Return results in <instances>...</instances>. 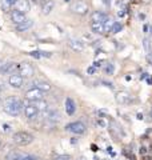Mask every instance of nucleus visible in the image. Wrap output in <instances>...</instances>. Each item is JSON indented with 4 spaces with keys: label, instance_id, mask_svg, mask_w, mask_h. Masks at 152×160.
<instances>
[{
    "label": "nucleus",
    "instance_id": "nucleus-1",
    "mask_svg": "<svg viewBox=\"0 0 152 160\" xmlns=\"http://www.w3.org/2000/svg\"><path fill=\"white\" fill-rule=\"evenodd\" d=\"M23 108V103L22 100L16 96H8L4 99L3 102V111L11 115V116H19Z\"/></svg>",
    "mask_w": 152,
    "mask_h": 160
},
{
    "label": "nucleus",
    "instance_id": "nucleus-2",
    "mask_svg": "<svg viewBox=\"0 0 152 160\" xmlns=\"http://www.w3.org/2000/svg\"><path fill=\"white\" fill-rule=\"evenodd\" d=\"M12 142L16 144V146L25 147V146H28V144H31L33 142V135L27 132V131H19L16 133H13Z\"/></svg>",
    "mask_w": 152,
    "mask_h": 160
},
{
    "label": "nucleus",
    "instance_id": "nucleus-3",
    "mask_svg": "<svg viewBox=\"0 0 152 160\" xmlns=\"http://www.w3.org/2000/svg\"><path fill=\"white\" fill-rule=\"evenodd\" d=\"M69 9L73 13H78V15H87L89 11V7L84 0H75V2L71 3Z\"/></svg>",
    "mask_w": 152,
    "mask_h": 160
},
{
    "label": "nucleus",
    "instance_id": "nucleus-4",
    "mask_svg": "<svg viewBox=\"0 0 152 160\" xmlns=\"http://www.w3.org/2000/svg\"><path fill=\"white\" fill-rule=\"evenodd\" d=\"M65 131H68L73 135H84L85 131H87V127H85V124L82 123V122H73V123H69L65 126Z\"/></svg>",
    "mask_w": 152,
    "mask_h": 160
},
{
    "label": "nucleus",
    "instance_id": "nucleus-5",
    "mask_svg": "<svg viewBox=\"0 0 152 160\" xmlns=\"http://www.w3.org/2000/svg\"><path fill=\"white\" fill-rule=\"evenodd\" d=\"M18 71H19V75H22L23 79H29V78H32L35 75L33 67L29 63H27V62L20 63L18 66Z\"/></svg>",
    "mask_w": 152,
    "mask_h": 160
},
{
    "label": "nucleus",
    "instance_id": "nucleus-6",
    "mask_svg": "<svg viewBox=\"0 0 152 160\" xmlns=\"http://www.w3.org/2000/svg\"><path fill=\"white\" fill-rule=\"evenodd\" d=\"M44 118L45 120H48L49 123H59L60 120H62V115L58 109H47V111H44Z\"/></svg>",
    "mask_w": 152,
    "mask_h": 160
},
{
    "label": "nucleus",
    "instance_id": "nucleus-7",
    "mask_svg": "<svg viewBox=\"0 0 152 160\" xmlns=\"http://www.w3.org/2000/svg\"><path fill=\"white\" fill-rule=\"evenodd\" d=\"M23 82H24V79L22 78V75H19L18 72L9 75V78H8V84H9V86H11L12 88H16V89L22 88Z\"/></svg>",
    "mask_w": 152,
    "mask_h": 160
},
{
    "label": "nucleus",
    "instance_id": "nucleus-8",
    "mask_svg": "<svg viewBox=\"0 0 152 160\" xmlns=\"http://www.w3.org/2000/svg\"><path fill=\"white\" fill-rule=\"evenodd\" d=\"M43 93L40 89L38 88H31V89H28L27 92H25V99L28 100V102H35V100H42L43 99Z\"/></svg>",
    "mask_w": 152,
    "mask_h": 160
},
{
    "label": "nucleus",
    "instance_id": "nucleus-9",
    "mask_svg": "<svg viewBox=\"0 0 152 160\" xmlns=\"http://www.w3.org/2000/svg\"><path fill=\"white\" fill-rule=\"evenodd\" d=\"M116 102L119 104H129L132 102V96H131L129 92L127 91H120L116 93Z\"/></svg>",
    "mask_w": 152,
    "mask_h": 160
},
{
    "label": "nucleus",
    "instance_id": "nucleus-10",
    "mask_svg": "<svg viewBox=\"0 0 152 160\" xmlns=\"http://www.w3.org/2000/svg\"><path fill=\"white\" fill-rule=\"evenodd\" d=\"M24 115L25 118L32 120V119H36V116L39 115V111L36 109V107H33L32 104H27V106H24Z\"/></svg>",
    "mask_w": 152,
    "mask_h": 160
},
{
    "label": "nucleus",
    "instance_id": "nucleus-11",
    "mask_svg": "<svg viewBox=\"0 0 152 160\" xmlns=\"http://www.w3.org/2000/svg\"><path fill=\"white\" fill-rule=\"evenodd\" d=\"M32 84L35 88L40 89L42 92H49L51 89H52V86H51L48 82H44V80H33Z\"/></svg>",
    "mask_w": 152,
    "mask_h": 160
},
{
    "label": "nucleus",
    "instance_id": "nucleus-12",
    "mask_svg": "<svg viewBox=\"0 0 152 160\" xmlns=\"http://www.w3.org/2000/svg\"><path fill=\"white\" fill-rule=\"evenodd\" d=\"M18 66H19V64L12 63V62L4 63L2 71H0V73H3V75H12V73H15V71L18 69Z\"/></svg>",
    "mask_w": 152,
    "mask_h": 160
},
{
    "label": "nucleus",
    "instance_id": "nucleus-13",
    "mask_svg": "<svg viewBox=\"0 0 152 160\" xmlns=\"http://www.w3.org/2000/svg\"><path fill=\"white\" fill-rule=\"evenodd\" d=\"M68 46L72 48L75 52H83L84 51V44H83L82 40H79V39H69Z\"/></svg>",
    "mask_w": 152,
    "mask_h": 160
},
{
    "label": "nucleus",
    "instance_id": "nucleus-14",
    "mask_svg": "<svg viewBox=\"0 0 152 160\" xmlns=\"http://www.w3.org/2000/svg\"><path fill=\"white\" fill-rule=\"evenodd\" d=\"M25 19H27V18H25V13L19 12V11H16V9H15V11H12V13H11V20H12L15 24H16V26L22 24Z\"/></svg>",
    "mask_w": 152,
    "mask_h": 160
},
{
    "label": "nucleus",
    "instance_id": "nucleus-15",
    "mask_svg": "<svg viewBox=\"0 0 152 160\" xmlns=\"http://www.w3.org/2000/svg\"><path fill=\"white\" fill-rule=\"evenodd\" d=\"M15 7H16V11L19 12H23V13H27L29 11V3L28 0H18L16 4H15Z\"/></svg>",
    "mask_w": 152,
    "mask_h": 160
},
{
    "label": "nucleus",
    "instance_id": "nucleus-16",
    "mask_svg": "<svg viewBox=\"0 0 152 160\" xmlns=\"http://www.w3.org/2000/svg\"><path fill=\"white\" fill-rule=\"evenodd\" d=\"M64 106H65V112H67V115H73L75 113V111H76V103H75L73 99L67 98V99H65Z\"/></svg>",
    "mask_w": 152,
    "mask_h": 160
},
{
    "label": "nucleus",
    "instance_id": "nucleus-17",
    "mask_svg": "<svg viewBox=\"0 0 152 160\" xmlns=\"http://www.w3.org/2000/svg\"><path fill=\"white\" fill-rule=\"evenodd\" d=\"M91 19H92V22H96V23H104L105 20H107V15L101 11H94L92 15H91Z\"/></svg>",
    "mask_w": 152,
    "mask_h": 160
},
{
    "label": "nucleus",
    "instance_id": "nucleus-18",
    "mask_svg": "<svg viewBox=\"0 0 152 160\" xmlns=\"http://www.w3.org/2000/svg\"><path fill=\"white\" fill-rule=\"evenodd\" d=\"M29 104H32L33 107H36V109L39 112H44V111H47L48 109V103L47 102H44V100H35V102H28Z\"/></svg>",
    "mask_w": 152,
    "mask_h": 160
},
{
    "label": "nucleus",
    "instance_id": "nucleus-19",
    "mask_svg": "<svg viewBox=\"0 0 152 160\" xmlns=\"http://www.w3.org/2000/svg\"><path fill=\"white\" fill-rule=\"evenodd\" d=\"M25 156V153L19 152V151H9L6 155V160H22Z\"/></svg>",
    "mask_w": 152,
    "mask_h": 160
},
{
    "label": "nucleus",
    "instance_id": "nucleus-20",
    "mask_svg": "<svg viewBox=\"0 0 152 160\" xmlns=\"http://www.w3.org/2000/svg\"><path fill=\"white\" fill-rule=\"evenodd\" d=\"M33 26V22L31 19H25L24 22L22 24H19V26H16V29L19 32H23V31H27V29H29Z\"/></svg>",
    "mask_w": 152,
    "mask_h": 160
},
{
    "label": "nucleus",
    "instance_id": "nucleus-21",
    "mask_svg": "<svg viewBox=\"0 0 152 160\" xmlns=\"http://www.w3.org/2000/svg\"><path fill=\"white\" fill-rule=\"evenodd\" d=\"M55 2L53 0H45L43 3V15H49L51 11H53Z\"/></svg>",
    "mask_w": 152,
    "mask_h": 160
},
{
    "label": "nucleus",
    "instance_id": "nucleus-22",
    "mask_svg": "<svg viewBox=\"0 0 152 160\" xmlns=\"http://www.w3.org/2000/svg\"><path fill=\"white\" fill-rule=\"evenodd\" d=\"M91 29H92L94 33H103V32H105V31H104V24H103V23L92 22V23H91Z\"/></svg>",
    "mask_w": 152,
    "mask_h": 160
},
{
    "label": "nucleus",
    "instance_id": "nucleus-23",
    "mask_svg": "<svg viewBox=\"0 0 152 160\" xmlns=\"http://www.w3.org/2000/svg\"><path fill=\"white\" fill-rule=\"evenodd\" d=\"M143 47H144V49H145L147 55H148V53H151V52H152V48H151V43H149V39H148V38H144V39H143Z\"/></svg>",
    "mask_w": 152,
    "mask_h": 160
},
{
    "label": "nucleus",
    "instance_id": "nucleus-24",
    "mask_svg": "<svg viewBox=\"0 0 152 160\" xmlns=\"http://www.w3.org/2000/svg\"><path fill=\"white\" fill-rule=\"evenodd\" d=\"M11 7L12 6L7 2V0H0V8H2L4 12H8L9 9H11Z\"/></svg>",
    "mask_w": 152,
    "mask_h": 160
},
{
    "label": "nucleus",
    "instance_id": "nucleus-25",
    "mask_svg": "<svg viewBox=\"0 0 152 160\" xmlns=\"http://www.w3.org/2000/svg\"><path fill=\"white\" fill-rule=\"evenodd\" d=\"M121 28H123V26H121L119 22H115V23H114V26L111 27V32H112V33H118V32L121 31Z\"/></svg>",
    "mask_w": 152,
    "mask_h": 160
},
{
    "label": "nucleus",
    "instance_id": "nucleus-26",
    "mask_svg": "<svg viewBox=\"0 0 152 160\" xmlns=\"http://www.w3.org/2000/svg\"><path fill=\"white\" fill-rule=\"evenodd\" d=\"M96 124L100 127V128H107L108 127V123L105 122V120L103 119V118H99L98 120H96Z\"/></svg>",
    "mask_w": 152,
    "mask_h": 160
},
{
    "label": "nucleus",
    "instance_id": "nucleus-27",
    "mask_svg": "<svg viewBox=\"0 0 152 160\" xmlns=\"http://www.w3.org/2000/svg\"><path fill=\"white\" fill-rule=\"evenodd\" d=\"M114 71H115V67H114V64L112 63H109L107 67H105V72H107L108 75H112L114 73Z\"/></svg>",
    "mask_w": 152,
    "mask_h": 160
},
{
    "label": "nucleus",
    "instance_id": "nucleus-28",
    "mask_svg": "<svg viewBox=\"0 0 152 160\" xmlns=\"http://www.w3.org/2000/svg\"><path fill=\"white\" fill-rule=\"evenodd\" d=\"M53 160H71V156H68V155H59Z\"/></svg>",
    "mask_w": 152,
    "mask_h": 160
},
{
    "label": "nucleus",
    "instance_id": "nucleus-29",
    "mask_svg": "<svg viewBox=\"0 0 152 160\" xmlns=\"http://www.w3.org/2000/svg\"><path fill=\"white\" fill-rule=\"evenodd\" d=\"M29 55H31L32 58L35 59H40L42 56H40V51H32V52H29Z\"/></svg>",
    "mask_w": 152,
    "mask_h": 160
},
{
    "label": "nucleus",
    "instance_id": "nucleus-30",
    "mask_svg": "<svg viewBox=\"0 0 152 160\" xmlns=\"http://www.w3.org/2000/svg\"><path fill=\"white\" fill-rule=\"evenodd\" d=\"M87 73H88V75H94V73H95V67H94V66L88 67V68H87Z\"/></svg>",
    "mask_w": 152,
    "mask_h": 160
},
{
    "label": "nucleus",
    "instance_id": "nucleus-31",
    "mask_svg": "<svg viewBox=\"0 0 152 160\" xmlns=\"http://www.w3.org/2000/svg\"><path fill=\"white\" fill-rule=\"evenodd\" d=\"M2 128H3V131H4V132H9V131H11V127H9L8 124H3Z\"/></svg>",
    "mask_w": 152,
    "mask_h": 160
},
{
    "label": "nucleus",
    "instance_id": "nucleus-32",
    "mask_svg": "<svg viewBox=\"0 0 152 160\" xmlns=\"http://www.w3.org/2000/svg\"><path fill=\"white\" fill-rule=\"evenodd\" d=\"M147 60H148V62H149V64L152 66V52H151V53H148V55H147Z\"/></svg>",
    "mask_w": 152,
    "mask_h": 160
},
{
    "label": "nucleus",
    "instance_id": "nucleus-33",
    "mask_svg": "<svg viewBox=\"0 0 152 160\" xmlns=\"http://www.w3.org/2000/svg\"><path fill=\"white\" fill-rule=\"evenodd\" d=\"M7 2H8L9 4H11V6H13V4H16L18 0H7Z\"/></svg>",
    "mask_w": 152,
    "mask_h": 160
},
{
    "label": "nucleus",
    "instance_id": "nucleus-34",
    "mask_svg": "<svg viewBox=\"0 0 152 160\" xmlns=\"http://www.w3.org/2000/svg\"><path fill=\"white\" fill-rule=\"evenodd\" d=\"M100 66H101L100 62H95V63H94V67H95V68H96V67H100Z\"/></svg>",
    "mask_w": 152,
    "mask_h": 160
},
{
    "label": "nucleus",
    "instance_id": "nucleus-35",
    "mask_svg": "<svg viewBox=\"0 0 152 160\" xmlns=\"http://www.w3.org/2000/svg\"><path fill=\"white\" fill-rule=\"evenodd\" d=\"M140 153L144 155V153H145V148H140Z\"/></svg>",
    "mask_w": 152,
    "mask_h": 160
},
{
    "label": "nucleus",
    "instance_id": "nucleus-36",
    "mask_svg": "<svg viewBox=\"0 0 152 160\" xmlns=\"http://www.w3.org/2000/svg\"><path fill=\"white\" fill-rule=\"evenodd\" d=\"M138 119H139V120H143V115H141V113H138Z\"/></svg>",
    "mask_w": 152,
    "mask_h": 160
},
{
    "label": "nucleus",
    "instance_id": "nucleus-37",
    "mask_svg": "<svg viewBox=\"0 0 152 160\" xmlns=\"http://www.w3.org/2000/svg\"><path fill=\"white\" fill-rule=\"evenodd\" d=\"M33 2H35V3H42V2L44 3V2H45V0H33Z\"/></svg>",
    "mask_w": 152,
    "mask_h": 160
},
{
    "label": "nucleus",
    "instance_id": "nucleus-38",
    "mask_svg": "<svg viewBox=\"0 0 152 160\" xmlns=\"http://www.w3.org/2000/svg\"><path fill=\"white\" fill-rule=\"evenodd\" d=\"M78 160H87V159H85V156H80Z\"/></svg>",
    "mask_w": 152,
    "mask_h": 160
},
{
    "label": "nucleus",
    "instance_id": "nucleus-39",
    "mask_svg": "<svg viewBox=\"0 0 152 160\" xmlns=\"http://www.w3.org/2000/svg\"><path fill=\"white\" fill-rule=\"evenodd\" d=\"M143 29H144V32H147V31H148V26H144Z\"/></svg>",
    "mask_w": 152,
    "mask_h": 160
},
{
    "label": "nucleus",
    "instance_id": "nucleus-40",
    "mask_svg": "<svg viewBox=\"0 0 152 160\" xmlns=\"http://www.w3.org/2000/svg\"><path fill=\"white\" fill-rule=\"evenodd\" d=\"M131 79H132V78H131V76H125V80H127V82H129V80Z\"/></svg>",
    "mask_w": 152,
    "mask_h": 160
},
{
    "label": "nucleus",
    "instance_id": "nucleus-41",
    "mask_svg": "<svg viewBox=\"0 0 152 160\" xmlns=\"http://www.w3.org/2000/svg\"><path fill=\"white\" fill-rule=\"evenodd\" d=\"M3 64H4L3 62H0V71H2V68H3Z\"/></svg>",
    "mask_w": 152,
    "mask_h": 160
},
{
    "label": "nucleus",
    "instance_id": "nucleus-42",
    "mask_svg": "<svg viewBox=\"0 0 152 160\" xmlns=\"http://www.w3.org/2000/svg\"><path fill=\"white\" fill-rule=\"evenodd\" d=\"M2 147H3V140L0 139V148H2Z\"/></svg>",
    "mask_w": 152,
    "mask_h": 160
},
{
    "label": "nucleus",
    "instance_id": "nucleus-43",
    "mask_svg": "<svg viewBox=\"0 0 152 160\" xmlns=\"http://www.w3.org/2000/svg\"><path fill=\"white\" fill-rule=\"evenodd\" d=\"M64 2H65V3H68V2H72V0H64Z\"/></svg>",
    "mask_w": 152,
    "mask_h": 160
},
{
    "label": "nucleus",
    "instance_id": "nucleus-44",
    "mask_svg": "<svg viewBox=\"0 0 152 160\" xmlns=\"http://www.w3.org/2000/svg\"><path fill=\"white\" fill-rule=\"evenodd\" d=\"M35 160H42V159H35Z\"/></svg>",
    "mask_w": 152,
    "mask_h": 160
},
{
    "label": "nucleus",
    "instance_id": "nucleus-45",
    "mask_svg": "<svg viewBox=\"0 0 152 160\" xmlns=\"http://www.w3.org/2000/svg\"><path fill=\"white\" fill-rule=\"evenodd\" d=\"M151 116H152V111H151Z\"/></svg>",
    "mask_w": 152,
    "mask_h": 160
}]
</instances>
